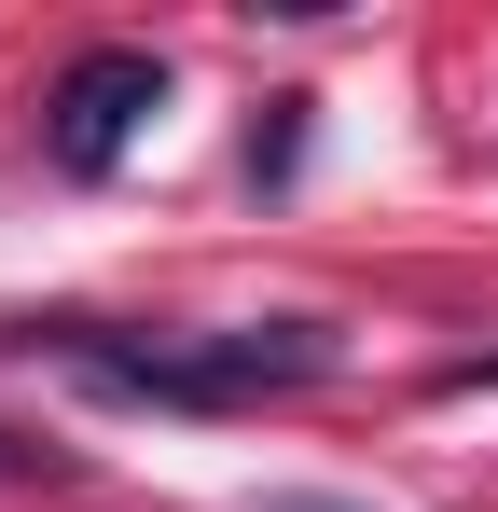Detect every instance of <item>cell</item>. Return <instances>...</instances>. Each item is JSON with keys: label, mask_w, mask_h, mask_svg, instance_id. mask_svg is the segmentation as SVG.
Listing matches in <instances>:
<instances>
[{"label": "cell", "mask_w": 498, "mask_h": 512, "mask_svg": "<svg viewBox=\"0 0 498 512\" xmlns=\"http://www.w3.org/2000/svg\"><path fill=\"white\" fill-rule=\"evenodd\" d=\"M56 360L111 402H180V416H222V402H263V388H319L332 333L319 319H263V333H97V319H56Z\"/></svg>", "instance_id": "obj_1"}, {"label": "cell", "mask_w": 498, "mask_h": 512, "mask_svg": "<svg viewBox=\"0 0 498 512\" xmlns=\"http://www.w3.org/2000/svg\"><path fill=\"white\" fill-rule=\"evenodd\" d=\"M166 111V56L153 42H83L70 70H56V97H42V153L70 180H97V167H125V139Z\"/></svg>", "instance_id": "obj_2"}, {"label": "cell", "mask_w": 498, "mask_h": 512, "mask_svg": "<svg viewBox=\"0 0 498 512\" xmlns=\"http://www.w3.org/2000/svg\"><path fill=\"white\" fill-rule=\"evenodd\" d=\"M291 167H305V97H277V125H249V180L277 194Z\"/></svg>", "instance_id": "obj_3"}, {"label": "cell", "mask_w": 498, "mask_h": 512, "mask_svg": "<svg viewBox=\"0 0 498 512\" xmlns=\"http://www.w3.org/2000/svg\"><path fill=\"white\" fill-rule=\"evenodd\" d=\"M249 512H374V499H332V485H263Z\"/></svg>", "instance_id": "obj_4"}, {"label": "cell", "mask_w": 498, "mask_h": 512, "mask_svg": "<svg viewBox=\"0 0 498 512\" xmlns=\"http://www.w3.org/2000/svg\"><path fill=\"white\" fill-rule=\"evenodd\" d=\"M471 388H498V360H457V374H443V402H471Z\"/></svg>", "instance_id": "obj_5"}]
</instances>
